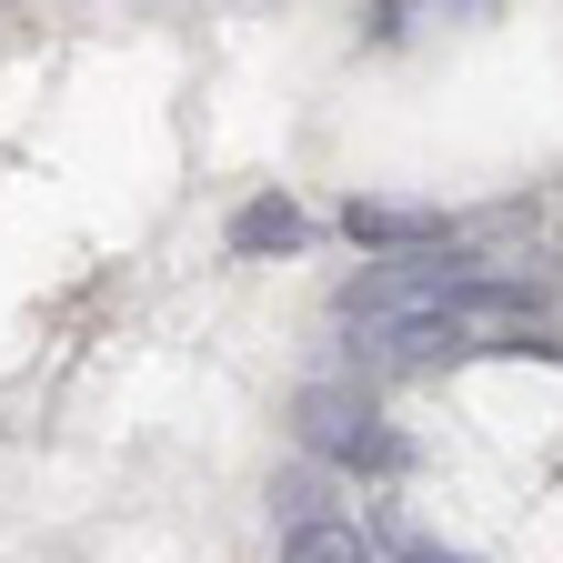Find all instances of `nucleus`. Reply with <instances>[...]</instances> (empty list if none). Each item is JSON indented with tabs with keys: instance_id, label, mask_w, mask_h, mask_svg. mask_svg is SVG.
I'll use <instances>...</instances> for the list:
<instances>
[{
	"instance_id": "1",
	"label": "nucleus",
	"mask_w": 563,
	"mask_h": 563,
	"mask_svg": "<svg viewBox=\"0 0 563 563\" xmlns=\"http://www.w3.org/2000/svg\"><path fill=\"white\" fill-rule=\"evenodd\" d=\"M282 563H363V523H292Z\"/></svg>"
}]
</instances>
